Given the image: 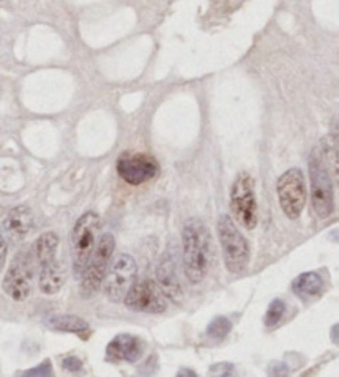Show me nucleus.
<instances>
[{
  "instance_id": "nucleus-4",
  "label": "nucleus",
  "mask_w": 339,
  "mask_h": 377,
  "mask_svg": "<svg viewBox=\"0 0 339 377\" xmlns=\"http://www.w3.org/2000/svg\"><path fill=\"white\" fill-rule=\"evenodd\" d=\"M114 237L111 233H105L99 238V242L91 253L88 267L81 276V287L79 293L83 298L95 296L101 288L103 281H105L108 267H110L111 257L114 253Z\"/></svg>"
},
{
  "instance_id": "nucleus-26",
  "label": "nucleus",
  "mask_w": 339,
  "mask_h": 377,
  "mask_svg": "<svg viewBox=\"0 0 339 377\" xmlns=\"http://www.w3.org/2000/svg\"><path fill=\"white\" fill-rule=\"evenodd\" d=\"M175 377H197V374L192 371V369H187V367H182L181 371L177 372V376Z\"/></svg>"
},
{
  "instance_id": "nucleus-11",
  "label": "nucleus",
  "mask_w": 339,
  "mask_h": 377,
  "mask_svg": "<svg viewBox=\"0 0 339 377\" xmlns=\"http://www.w3.org/2000/svg\"><path fill=\"white\" fill-rule=\"evenodd\" d=\"M32 263L29 253L20 252L2 281L3 291L14 301H25L32 293Z\"/></svg>"
},
{
  "instance_id": "nucleus-7",
  "label": "nucleus",
  "mask_w": 339,
  "mask_h": 377,
  "mask_svg": "<svg viewBox=\"0 0 339 377\" xmlns=\"http://www.w3.org/2000/svg\"><path fill=\"white\" fill-rule=\"evenodd\" d=\"M277 192L285 216L297 220L306 204V185L301 170L293 168L281 174L277 182Z\"/></svg>"
},
{
  "instance_id": "nucleus-6",
  "label": "nucleus",
  "mask_w": 339,
  "mask_h": 377,
  "mask_svg": "<svg viewBox=\"0 0 339 377\" xmlns=\"http://www.w3.org/2000/svg\"><path fill=\"white\" fill-rule=\"evenodd\" d=\"M230 209L235 220L247 230H253L258 224V207L255 198L253 181L250 174L240 172L230 190Z\"/></svg>"
},
{
  "instance_id": "nucleus-8",
  "label": "nucleus",
  "mask_w": 339,
  "mask_h": 377,
  "mask_svg": "<svg viewBox=\"0 0 339 377\" xmlns=\"http://www.w3.org/2000/svg\"><path fill=\"white\" fill-rule=\"evenodd\" d=\"M136 276H138V265H136L134 258L126 253L116 257L111 268L106 272L105 276V295L108 300L113 303H119L125 300L131 287L134 285Z\"/></svg>"
},
{
  "instance_id": "nucleus-24",
  "label": "nucleus",
  "mask_w": 339,
  "mask_h": 377,
  "mask_svg": "<svg viewBox=\"0 0 339 377\" xmlns=\"http://www.w3.org/2000/svg\"><path fill=\"white\" fill-rule=\"evenodd\" d=\"M63 367H65L66 371H70V372H78V371H81L83 363L78 359V357L68 356V357H65V359H63Z\"/></svg>"
},
{
  "instance_id": "nucleus-21",
  "label": "nucleus",
  "mask_w": 339,
  "mask_h": 377,
  "mask_svg": "<svg viewBox=\"0 0 339 377\" xmlns=\"http://www.w3.org/2000/svg\"><path fill=\"white\" fill-rule=\"evenodd\" d=\"M20 377H53V366H51V361L45 359L43 363H40L37 367H32L23 371Z\"/></svg>"
},
{
  "instance_id": "nucleus-14",
  "label": "nucleus",
  "mask_w": 339,
  "mask_h": 377,
  "mask_svg": "<svg viewBox=\"0 0 339 377\" xmlns=\"http://www.w3.org/2000/svg\"><path fill=\"white\" fill-rule=\"evenodd\" d=\"M155 275H158V281L159 285H161V291L164 293V296L173 300L174 303H179V301L182 300V288L177 280V272H175V261L173 253L166 252L161 263H159Z\"/></svg>"
},
{
  "instance_id": "nucleus-20",
  "label": "nucleus",
  "mask_w": 339,
  "mask_h": 377,
  "mask_svg": "<svg viewBox=\"0 0 339 377\" xmlns=\"http://www.w3.org/2000/svg\"><path fill=\"white\" fill-rule=\"evenodd\" d=\"M285 311H286V307H285V303H283L281 300L271 301L270 307H268V311H266V315H265V324H266V326H268V328L277 326V324L281 321V317L285 316Z\"/></svg>"
},
{
  "instance_id": "nucleus-15",
  "label": "nucleus",
  "mask_w": 339,
  "mask_h": 377,
  "mask_svg": "<svg viewBox=\"0 0 339 377\" xmlns=\"http://www.w3.org/2000/svg\"><path fill=\"white\" fill-rule=\"evenodd\" d=\"M65 285V272L57 260L50 261L40 267L38 287L45 295H55Z\"/></svg>"
},
{
  "instance_id": "nucleus-5",
  "label": "nucleus",
  "mask_w": 339,
  "mask_h": 377,
  "mask_svg": "<svg viewBox=\"0 0 339 377\" xmlns=\"http://www.w3.org/2000/svg\"><path fill=\"white\" fill-rule=\"evenodd\" d=\"M311 179V205L320 218H328L334 210V192L328 166H325L318 151L310 156Z\"/></svg>"
},
{
  "instance_id": "nucleus-25",
  "label": "nucleus",
  "mask_w": 339,
  "mask_h": 377,
  "mask_svg": "<svg viewBox=\"0 0 339 377\" xmlns=\"http://www.w3.org/2000/svg\"><path fill=\"white\" fill-rule=\"evenodd\" d=\"M7 258V242L3 238H0V270H2L3 263H5Z\"/></svg>"
},
{
  "instance_id": "nucleus-19",
  "label": "nucleus",
  "mask_w": 339,
  "mask_h": 377,
  "mask_svg": "<svg viewBox=\"0 0 339 377\" xmlns=\"http://www.w3.org/2000/svg\"><path fill=\"white\" fill-rule=\"evenodd\" d=\"M230 329H232V323L225 316H217L207 326V335L214 337V339H222V337L229 335Z\"/></svg>"
},
{
  "instance_id": "nucleus-18",
  "label": "nucleus",
  "mask_w": 339,
  "mask_h": 377,
  "mask_svg": "<svg viewBox=\"0 0 339 377\" xmlns=\"http://www.w3.org/2000/svg\"><path fill=\"white\" fill-rule=\"evenodd\" d=\"M291 288H293L294 295L300 298L316 296L323 288V278L316 272L301 273L300 276L294 278Z\"/></svg>"
},
{
  "instance_id": "nucleus-2",
  "label": "nucleus",
  "mask_w": 339,
  "mask_h": 377,
  "mask_svg": "<svg viewBox=\"0 0 339 377\" xmlns=\"http://www.w3.org/2000/svg\"><path fill=\"white\" fill-rule=\"evenodd\" d=\"M101 220L97 212H86L78 218L71 232V258H73L75 278H81L88 267L91 253L97 247V237Z\"/></svg>"
},
{
  "instance_id": "nucleus-12",
  "label": "nucleus",
  "mask_w": 339,
  "mask_h": 377,
  "mask_svg": "<svg viewBox=\"0 0 339 377\" xmlns=\"http://www.w3.org/2000/svg\"><path fill=\"white\" fill-rule=\"evenodd\" d=\"M34 227V212L29 205H17L7 213L2 224V235L9 242H20Z\"/></svg>"
},
{
  "instance_id": "nucleus-10",
  "label": "nucleus",
  "mask_w": 339,
  "mask_h": 377,
  "mask_svg": "<svg viewBox=\"0 0 339 377\" xmlns=\"http://www.w3.org/2000/svg\"><path fill=\"white\" fill-rule=\"evenodd\" d=\"M119 177L131 185H141L158 176L159 164L149 154L123 153L116 162Z\"/></svg>"
},
{
  "instance_id": "nucleus-1",
  "label": "nucleus",
  "mask_w": 339,
  "mask_h": 377,
  "mask_svg": "<svg viewBox=\"0 0 339 377\" xmlns=\"http://www.w3.org/2000/svg\"><path fill=\"white\" fill-rule=\"evenodd\" d=\"M182 260L187 280L199 285L212 261V238L201 218H189L182 229Z\"/></svg>"
},
{
  "instance_id": "nucleus-3",
  "label": "nucleus",
  "mask_w": 339,
  "mask_h": 377,
  "mask_svg": "<svg viewBox=\"0 0 339 377\" xmlns=\"http://www.w3.org/2000/svg\"><path fill=\"white\" fill-rule=\"evenodd\" d=\"M217 232L221 238L223 261L230 273H242L249 267L250 247L249 242L237 229L235 222L229 216H221L217 222Z\"/></svg>"
},
{
  "instance_id": "nucleus-22",
  "label": "nucleus",
  "mask_w": 339,
  "mask_h": 377,
  "mask_svg": "<svg viewBox=\"0 0 339 377\" xmlns=\"http://www.w3.org/2000/svg\"><path fill=\"white\" fill-rule=\"evenodd\" d=\"M266 372H268V377H286L290 374V367L286 366L285 363L275 361V363H271L268 369H266Z\"/></svg>"
},
{
  "instance_id": "nucleus-23",
  "label": "nucleus",
  "mask_w": 339,
  "mask_h": 377,
  "mask_svg": "<svg viewBox=\"0 0 339 377\" xmlns=\"http://www.w3.org/2000/svg\"><path fill=\"white\" fill-rule=\"evenodd\" d=\"M234 374V366L229 363L215 364L210 367V377H230Z\"/></svg>"
},
{
  "instance_id": "nucleus-13",
  "label": "nucleus",
  "mask_w": 339,
  "mask_h": 377,
  "mask_svg": "<svg viewBox=\"0 0 339 377\" xmlns=\"http://www.w3.org/2000/svg\"><path fill=\"white\" fill-rule=\"evenodd\" d=\"M145 351V343L138 336L133 335H118L113 341H110L106 348V359L119 363H136Z\"/></svg>"
},
{
  "instance_id": "nucleus-17",
  "label": "nucleus",
  "mask_w": 339,
  "mask_h": 377,
  "mask_svg": "<svg viewBox=\"0 0 339 377\" xmlns=\"http://www.w3.org/2000/svg\"><path fill=\"white\" fill-rule=\"evenodd\" d=\"M49 326L51 329L63 333H75V335L81 336V339H88L85 333L90 331V324L79 316L73 315H57L51 316L49 320Z\"/></svg>"
},
{
  "instance_id": "nucleus-16",
  "label": "nucleus",
  "mask_w": 339,
  "mask_h": 377,
  "mask_svg": "<svg viewBox=\"0 0 339 377\" xmlns=\"http://www.w3.org/2000/svg\"><path fill=\"white\" fill-rule=\"evenodd\" d=\"M58 244V235L55 232L42 233V235L37 238V242L34 244V258L37 260L40 267L55 260Z\"/></svg>"
},
{
  "instance_id": "nucleus-9",
  "label": "nucleus",
  "mask_w": 339,
  "mask_h": 377,
  "mask_svg": "<svg viewBox=\"0 0 339 377\" xmlns=\"http://www.w3.org/2000/svg\"><path fill=\"white\" fill-rule=\"evenodd\" d=\"M125 304L138 313H149V315H161L167 309V301L161 288L153 280L134 281L127 295Z\"/></svg>"
}]
</instances>
